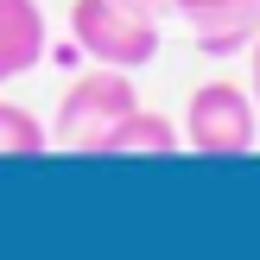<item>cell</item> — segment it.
Here are the masks:
<instances>
[{
  "label": "cell",
  "mask_w": 260,
  "mask_h": 260,
  "mask_svg": "<svg viewBox=\"0 0 260 260\" xmlns=\"http://www.w3.org/2000/svg\"><path fill=\"white\" fill-rule=\"evenodd\" d=\"M70 38L89 63L146 70L159 57V13H146L140 0H76L70 7Z\"/></svg>",
  "instance_id": "1"
},
{
  "label": "cell",
  "mask_w": 260,
  "mask_h": 260,
  "mask_svg": "<svg viewBox=\"0 0 260 260\" xmlns=\"http://www.w3.org/2000/svg\"><path fill=\"white\" fill-rule=\"evenodd\" d=\"M260 134V108H254V89L241 83H197L190 89V108H184V146L203 152V159H241L254 152Z\"/></svg>",
  "instance_id": "2"
},
{
  "label": "cell",
  "mask_w": 260,
  "mask_h": 260,
  "mask_svg": "<svg viewBox=\"0 0 260 260\" xmlns=\"http://www.w3.org/2000/svg\"><path fill=\"white\" fill-rule=\"evenodd\" d=\"M140 95H134V70H114V63H95L89 76H76L70 95L57 102V121H51V140L70 152H89L102 134H108L121 114H134Z\"/></svg>",
  "instance_id": "3"
},
{
  "label": "cell",
  "mask_w": 260,
  "mask_h": 260,
  "mask_svg": "<svg viewBox=\"0 0 260 260\" xmlns=\"http://www.w3.org/2000/svg\"><path fill=\"white\" fill-rule=\"evenodd\" d=\"M178 146H184V127H172L152 108H134V114H121L89 152H102V159H165V152H178Z\"/></svg>",
  "instance_id": "4"
},
{
  "label": "cell",
  "mask_w": 260,
  "mask_h": 260,
  "mask_svg": "<svg viewBox=\"0 0 260 260\" xmlns=\"http://www.w3.org/2000/svg\"><path fill=\"white\" fill-rule=\"evenodd\" d=\"M184 19H190V38H197L203 57H235L260 32V0H222V7H197Z\"/></svg>",
  "instance_id": "5"
},
{
  "label": "cell",
  "mask_w": 260,
  "mask_h": 260,
  "mask_svg": "<svg viewBox=\"0 0 260 260\" xmlns=\"http://www.w3.org/2000/svg\"><path fill=\"white\" fill-rule=\"evenodd\" d=\"M45 57V7L38 0H0V89Z\"/></svg>",
  "instance_id": "6"
},
{
  "label": "cell",
  "mask_w": 260,
  "mask_h": 260,
  "mask_svg": "<svg viewBox=\"0 0 260 260\" xmlns=\"http://www.w3.org/2000/svg\"><path fill=\"white\" fill-rule=\"evenodd\" d=\"M51 127L19 102H0V159H45Z\"/></svg>",
  "instance_id": "7"
},
{
  "label": "cell",
  "mask_w": 260,
  "mask_h": 260,
  "mask_svg": "<svg viewBox=\"0 0 260 260\" xmlns=\"http://www.w3.org/2000/svg\"><path fill=\"white\" fill-rule=\"evenodd\" d=\"M248 76H254V108H260V32H254V45H248Z\"/></svg>",
  "instance_id": "8"
},
{
  "label": "cell",
  "mask_w": 260,
  "mask_h": 260,
  "mask_svg": "<svg viewBox=\"0 0 260 260\" xmlns=\"http://www.w3.org/2000/svg\"><path fill=\"white\" fill-rule=\"evenodd\" d=\"M140 7H146V13H159V19H165V13H178V0H140Z\"/></svg>",
  "instance_id": "9"
},
{
  "label": "cell",
  "mask_w": 260,
  "mask_h": 260,
  "mask_svg": "<svg viewBox=\"0 0 260 260\" xmlns=\"http://www.w3.org/2000/svg\"><path fill=\"white\" fill-rule=\"evenodd\" d=\"M197 7H222V0H178V13H197Z\"/></svg>",
  "instance_id": "10"
}]
</instances>
